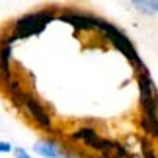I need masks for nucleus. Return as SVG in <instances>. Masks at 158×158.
<instances>
[{
  "label": "nucleus",
  "mask_w": 158,
  "mask_h": 158,
  "mask_svg": "<svg viewBox=\"0 0 158 158\" xmlns=\"http://www.w3.org/2000/svg\"><path fill=\"white\" fill-rule=\"evenodd\" d=\"M6 92H8L10 100L14 102L16 107H23V98H26V90L22 88V84L18 80H10L8 84H6Z\"/></svg>",
  "instance_id": "6e6552de"
},
{
  "label": "nucleus",
  "mask_w": 158,
  "mask_h": 158,
  "mask_svg": "<svg viewBox=\"0 0 158 158\" xmlns=\"http://www.w3.org/2000/svg\"><path fill=\"white\" fill-rule=\"evenodd\" d=\"M22 109H26V111L29 113V117L35 121V125L41 127L43 131H51L53 129V121H51L49 111L43 107V104H41V102L35 98L33 94L26 92V98H23V107Z\"/></svg>",
  "instance_id": "20e7f679"
},
{
  "label": "nucleus",
  "mask_w": 158,
  "mask_h": 158,
  "mask_svg": "<svg viewBox=\"0 0 158 158\" xmlns=\"http://www.w3.org/2000/svg\"><path fill=\"white\" fill-rule=\"evenodd\" d=\"M131 2L139 12H143L147 16H154L158 12V0H131Z\"/></svg>",
  "instance_id": "1a4fd4ad"
},
{
  "label": "nucleus",
  "mask_w": 158,
  "mask_h": 158,
  "mask_svg": "<svg viewBox=\"0 0 158 158\" xmlns=\"http://www.w3.org/2000/svg\"><path fill=\"white\" fill-rule=\"evenodd\" d=\"M59 18L64 23H70L78 31H94L96 23H98V18L96 16L88 14V12H80V10H66Z\"/></svg>",
  "instance_id": "423d86ee"
},
{
  "label": "nucleus",
  "mask_w": 158,
  "mask_h": 158,
  "mask_svg": "<svg viewBox=\"0 0 158 158\" xmlns=\"http://www.w3.org/2000/svg\"><path fill=\"white\" fill-rule=\"evenodd\" d=\"M141 127L143 131L150 137L158 139V119H148V117H141Z\"/></svg>",
  "instance_id": "9d476101"
},
{
  "label": "nucleus",
  "mask_w": 158,
  "mask_h": 158,
  "mask_svg": "<svg viewBox=\"0 0 158 158\" xmlns=\"http://www.w3.org/2000/svg\"><path fill=\"white\" fill-rule=\"evenodd\" d=\"M96 29L104 35V37L111 43L115 49H117L121 55H125L127 60L135 66L137 70H143V69H147L144 66V63L141 60V57H139V53L135 49V45L131 43V39L127 37V35L121 31V29L117 26H113L111 22H107V20H102V18H98V23H96Z\"/></svg>",
  "instance_id": "f257e3e1"
},
{
  "label": "nucleus",
  "mask_w": 158,
  "mask_h": 158,
  "mask_svg": "<svg viewBox=\"0 0 158 158\" xmlns=\"http://www.w3.org/2000/svg\"><path fill=\"white\" fill-rule=\"evenodd\" d=\"M8 152H14V147L6 141H0V154H8Z\"/></svg>",
  "instance_id": "9b49d317"
},
{
  "label": "nucleus",
  "mask_w": 158,
  "mask_h": 158,
  "mask_svg": "<svg viewBox=\"0 0 158 158\" xmlns=\"http://www.w3.org/2000/svg\"><path fill=\"white\" fill-rule=\"evenodd\" d=\"M137 84H139V102H141L143 117L158 119V90L154 86V80L150 78V72L147 69L137 70Z\"/></svg>",
  "instance_id": "7ed1b4c3"
},
{
  "label": "nucleus",
  "mask_w": 158,
  "mask_h": 158,
  "mask_svg": "<svg viewBox=\"0 0 158 158\" xmlns=\"http://www.w3.org/2000/svg\"><path fill=\"white\" fill-rule=\"evenodd\" d=\"M33 150L43 158H78L80 152L76 150H69L55 139H39L33 144Z\"/></svg>",
  "instance_id": "39448f33"
},
{
  "label": "nucleus",
  "mask_w": 158,
  "mask_h": 158,
  "mask_svg": "<svg viewBox=\"0 0 158 158\" xmlns=\"http://www.w3.org/2000/svg\"><path fill=\"white\" fill-rule=\"evenodd\" d=\"M18 41L14 35H8L0 41V82L8 84L12 80L10 72V60H12V43Z\"/></svg>",
  "instance_id": "0eeeda50"
},
{
  "label": "nucleus",
  "mask_w": 158,
  "mask_h": 158,
  "mask_svg": "<svg viewBox=\"0 0 158 158\" xmlns=\"http://www.w3.org/2000/svg\"><path fill=\"white\" fill-rule=\"evenodd\" d=\"M14 156H16V158H31V156L26 152V148H20V147L14 148Z\"/></svg>",
  "instance_id": "f8f14e48"
},
{
  "label": "nucleus",
  "mask_w": 158,
  "mask_h": 158,
  "mask_svg": "<svg viewBox=\"0 0 158 158\" xmlns=\"http://www.w3.org/2000/svg\"><path fill=\"white\" fill-rule=\"evenodd\" d=\"M57 14L53 10H39V12H31V14L22 16L20 20H16L14 23V37L16 39H26L31 37V35L41 33L47 27V23H51Z\"/></svg>",
  "instance_id": "f03ea898"
}]
</instances>
